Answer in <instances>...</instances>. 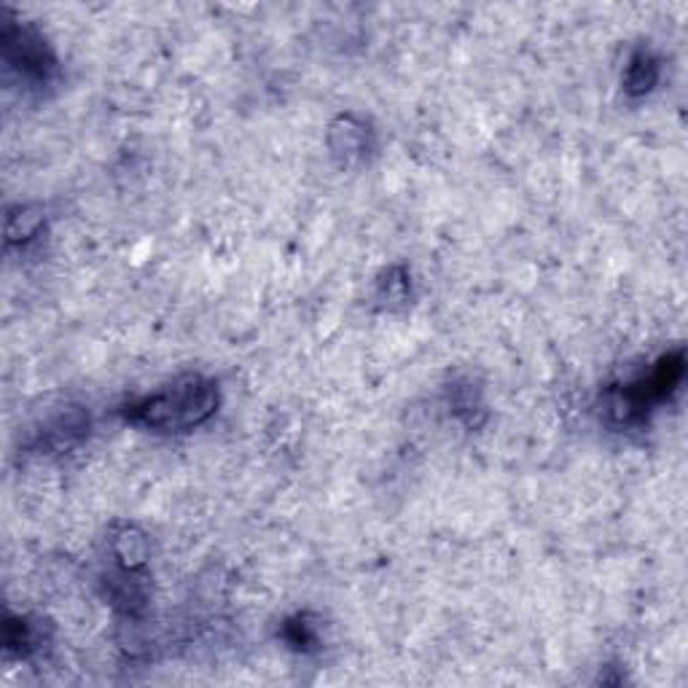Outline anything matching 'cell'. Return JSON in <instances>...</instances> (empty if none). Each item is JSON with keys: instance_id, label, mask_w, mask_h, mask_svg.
Wrapping results in <instances>:
<instances>
[{"instance_id": "9c48e42d", "label": "cell", "mask_w": 688, "mask_h": 688, "mask_svg": "<svg viewBox=\"0 0 688 688\" xmlns=\"http://www.w3.org/2000/svg\"><path fill=\"white\" fill-rule=\"evenodd\" d=\"M377 301L382 310H401L412 299V277L403 267H390L377 280Z\"/></svg>"}, {"instance_id": "7a4b0ae2", "label": "cell", "mask_w": 688, "mask_h": 688, "mask_svg": "<svg viewBox=\"0 0 688 688\" xmlns=\"http://www.w3.org/2000/svg\"><path fill=\"white\" fill-rule=\"evenodd\" d=\"M686 377V355L684 349L662 355L645 377L630 385L608 390L606 396V418L615 428H635L648 420V414L664 401L678 393L680 382Z\"/></svg>"}, {"instance_id": "277c9868", "label": "cell", "mask_w": 688, "mask_h": 688, "mask_svg": "<svg viewBox=\"0 0 688 688\" xmlns=\"http://www.w3.org/2000/svg\"><path fill=\"white\" fill-rule=\"evenodd\" d=\"M329 148L342 167H358L377 151V135L358 113H342L329 126Z\"/></svg>"}, {"instance_id": "8fae6325", "label": "cell", "mask_w": 688, "mask_h": 688, "mask_svg": "<svg viewBox=\"0 0 688 688\" xmlns=\"http://www.w3.org/2000/svg\"><path fill=\"white\" fill-rule=\"evenodd\" d=\"M282 640H286L288 645H291L293 651H299V654H310V651H318V630L315 624H312L307 615H293V619H288L286 624H282Z\"/></svg>"}, {"instance_id": "6da1fadb", "label": "cell", "mask_w": 688, "mask_h": 688, "mask_svg": "<svg viewBox=\"0 0 688 688\" xmlns=\"http://www.w3.org/2000/svg\"><path fill=\"white\" fill-rule=\"evenodd\" d=\"M221 407L219 382L202 374H184L167 388L126 403L124 420L154 433H189L215 418Z\"/></svg>"}, {"instance_id": "8992f818", "label": "cell", "mask_w": 688, "mask_h": 688, "mask_svg": "<svg viewBox=\"0 0 688 688\" xmlns=\"http://www.w3.org/2000/svg\"><path fill=\"white\" fill-rule=\"evenodd\" d=\"M662 78V59L656 57L648 46H640L630 54L626 59V68H624V92L630 98H645L656 89Z\"/></svg>"}, {"instance_id": "52a82bcc", "label": "cell", "mask_w": 688, "mask_h": 688, "mask_svg": "<svg viewBox=\"0 0 688 688\" xmlns=\"http://www.w3.org/2000/svg\"><path fill=\"white\" fill-rule=\"evenodd\" d=\"M111 552L116 557L119 567L143 570L148 559V539L135 524H119L111 535Z\"/></svg>"}, {"instance_id": "5b68a950", "label": "cell", "mask_w": 688, "mask_h": 688, "mask_svg": "<svg viewBox=\"0 0 688 688\" xmlns=\"http://www.w3.org/2000/svg\"><path fill=\"white\" fill-rule=\"evenodd\" d=\"M89 428H92V420H89L87 409L70 407L46 422L38 436V446L49 452H68L89 436Z\"/></svg>"}, {"instance_id": "30bf717a", "label": "cell", "mask_w": 688, "mask_h": 688, "mask_svg": "<svg viewBox=\"0 0 688 688\" xmlns=\"http://www.w3.org/2000/svg\"><path fill=\"white\" fill-rule=\"evenodd\" d=\"M41 626L30 624L27 619H9L5 621V648L16 651L20 656H30L41 648Z\"/></svg>"}, {"instance_id": "3957f363", "label": "cell", "mask_w": 688, "mask_h": 688, "mask_svg": "<svg viewBox=\"0 0 688 688\" xmlns=\"http://www.w3.org/2000/svg\"><path fill=\"white\" fill-rule=\"evenodd\" d=\"M3 57L9 70H14L30 89H46L59 74V63L44 35L22 22H3Z\"/></svg>"}, {"instance_id": "ba28073f", "label": "cell", "mask_w": 688, "mask_h": 688, "mask_svg": "<svg viewBox=\"0 0 688 688\" xmlns=\"http://www.w3.org/2000/svg\"><path fill=\"white\" fill-rule=\"evenodd\" d=\"M44 210L33 208V204H20V208H11L5 215V243L9 245H27L30 240H35L44 229Z\"/></svg>"}]
</instances>
